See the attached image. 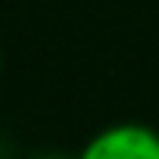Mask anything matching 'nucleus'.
Returning <instances> with one entry per match:
<instances>
[{"label":"nucleus","instance_id":"obj_1","mask_svg":"<svg viewBox=\"0 0 159 159\" xmlns=\"http://www.w3.org/2000/svg\"><path fill=\"white\" fill-rule=\"evenodd\" d=\"M78 159H159V130L146 124H111L84 143Z\"/></svg>","mask_w":159,"mask_h":159},{"label":"nucleus","instance_id":"obj_2","mask_svg":"<svg viewBox=\"0 0 159 159\" xmlns=\"http://www.w3.org/2000/svg\"><path fill=\"white\" fill-rule=\"evenodd\" d=\"M39 159H65V156H39Z\"/></svg>","mask_w":159,"mask_h":159}]
</instances>
